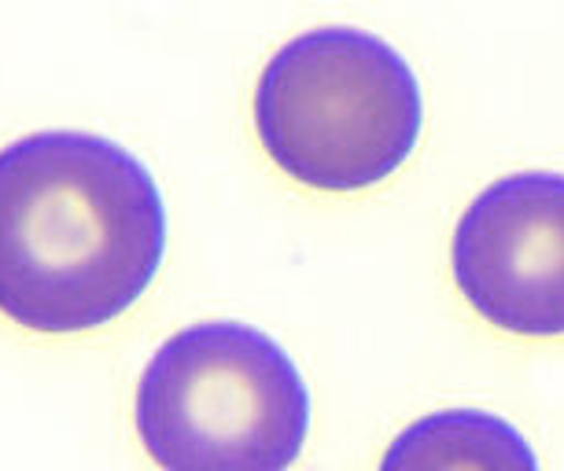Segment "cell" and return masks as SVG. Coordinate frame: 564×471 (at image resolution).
Segmentation results:
<instances>
[{
  "label": "cell",
  "mask_w": 564,
  "mask_h": 471,
  "mask_svg": "<svg viewBox=\"0 0 564 471\" xmlns=\"http://www.w3.org/2000/svg\"><path fill=\"white\" fill-rule=\"evenodd\" d=\"M166 207L133 152L45 130L0 147V314L67 336L111 325L155 281Z\"/></svg>",
  "instance_id": "6da1fadb"
},
{
  "label": "cell",
  "mask_w": 564,
  "mask_h": 471,
  "mask_svg": "<svg viewBox=\"0 0 564 471\" xmlns=\"http://www.w3.org/2000/svg\"><path fill=\"white\" fill-rule=\"evenodd\" d=\"M465 303L513 336H564V174H509L465 207L454 232Z\"/></svg>",
  "instance_id": "277c9868"
},
{
  "label": "cell",
  "mask_w": 564,
  "mask_h": 471,
  "mask_svg": "<svg viewBox=\"0 0 564 471\" xmlns=\"http://www.w3.org/2000/svg\"><path fill=\"white\" fill-rule=\"evenodd\" d=\"M377 471H539V457L506 416L443 409L399 431Z\"/></svg>",
  "instance_id": "5b68a950"
},
{
  "label": "cell",
  "mask_w": 564,
  "mask_h": 471,
  "mask_svg": "<svg viewBox=\"0 0 564 471\" xmlns=\"http://www.w3.org/2000/svg\"><path fill=\"white\" fill-rule=\"evenodd\" d=\"M424 100L410 63L355 26H317L265 63L254 130L289 177L322 191L380 185L421 141Z\"/></svg>",
  "instance_id": "3957f363"
},
{
  "label": "cell",
  "mask_w": 564,
  "mask_h": 471,
  "mask_svg": "<svg viewBox=\"0 0 564 471\" xmlns=\"http://www.w3.org/2000/svg\"><path fill=\"white\" fill-rule=\"evenodd\" d=\"M137 435L163 471H289L311 435V391L265 331L204 320L144 365Z\"/></svg>",
  "instance_id": "7a4b0ae2"
}]
</instances>
